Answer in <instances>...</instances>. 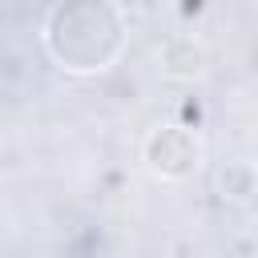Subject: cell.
Returning a JSON list of instances; mask_svg holds the SVG:
<instances>
[{
    "label": "cell",
    "mask_w": 258,
    "mask_h": 258,
    "mask_svg": "<svg viewBox=\"0 0 258 258\" xmlns=\"http://www.w3.org/2000/svg\"><path fill=\"white\" fill-rule=\"evenodd\" d=\"M48 52L69 73H101L125 44V28L105 0H69L48 16Z\"/></svg>",
    "instance_id": "6da1fadb"
},
{
    "label": "cell",
    "mask_w": 258,
    "mask_h": 258,
    "mask_svg": "<svg viewBox=\"0 0 258 258\" xmlns=\"http://www.w3.org/2000/svg\"><path fill=\"white\" fill-rule=\"evenodd\" d=\"M149 157H153V169L161 173H189L198 165V145L181 129H161L149 141Z\"/></svg>",
    "instance_id": "7a4b0ae2"
}]
</instances>
